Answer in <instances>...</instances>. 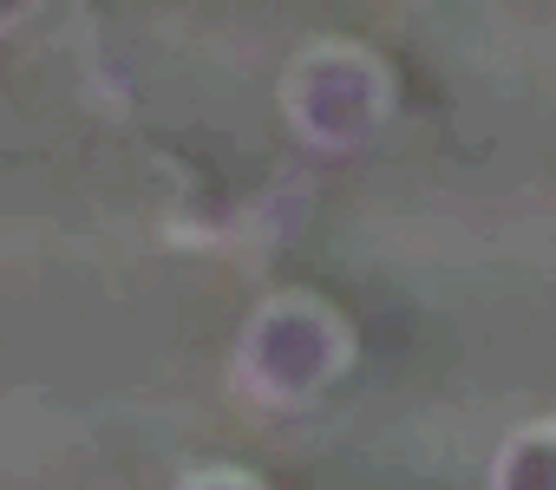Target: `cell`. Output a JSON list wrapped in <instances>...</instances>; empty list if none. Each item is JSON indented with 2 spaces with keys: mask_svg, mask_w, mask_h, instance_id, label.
Instances as JSON below:
<instances>
[{
  "mask_svg": "<svg viewBox=\"0 0 556 490\" xmlns=\"http://www.w3.org/2000/svg\"><path fill=\"white\" fill-rule=\"evenodd\" d=\"M348 360L354 327L341 321V308H328L321 295H268L262 308H249L236 334L229 379L262 412H302L341 386Z\"/></svg>",
  "mask_w": 556,
  "mask_h": 490,
  "instance_id": "6da1fadb",
  "label": "cell"
},
{
  "mask_svg": "<svg viewBox=\"0 0 556 490\" xmlns=\"http://www.w3.org/2000/svg\"><path fill=\"white\" fill-rule=\"evenodd\" d=\"M400 86L393 66L361 40H315L282 73V118L302 151L315 157H354L393 125Z\"/></svg>",
  "mask_w": 556,
  "mask_h": 490,
  "instance_id": "7a4b0ae2",
  "label": "cell"
},
{
  "mask_svg": "<svg viewBox=\"0 0 556 490\" xmlns=\"http://www.w3.org/2000/svg\"><path fill=\"white\" fill-rule=\"evenodd\" d=\"M484 490H556V418H536V425H517L491 470H484Z\"/></svg>",
  "mask_w": 556,
  "mask_h": 490,
  "instance_id": "3957f363",
  "label": "cell"
},
{
  "mask_svg": "<svg viewBox=\"0 0 556 490\" xmlns=\"http://www.w3.org/2000/svg\"><path fill=\"white\" fill-rule=\"evenodd\" d=\"M177 490H268L262 477H249V470H229V464H210V470H190Z\"/></svg>",
  "mask_w": 556,
  "mask_h": 490,
  "instance_id": "277c9868",
  "label": "cell"
},
{
  "mask_svg": "<svg viewBox=\"0 0 556 490\" xmlns=\"http://www.w3.org/2000/svg\"><path fill=\"white\" fill-rule=\"evenodd\" d=\"M34 21V8L27 0H14V8H0V34H14V27H27Z\"/></svg>",
  "mask_w": 556,
  "mask_h": 490,
  "instance_id": "5b68a950",
  "label": "cell"
}]
</instances>
